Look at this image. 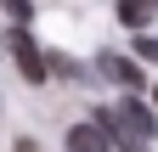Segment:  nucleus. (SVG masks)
I'll return each instance as SVG.
<instances>
[{
  "mask_svg": "<svg viewBox=\"0 0 158 152\" xmlns=\"http://www.w3.org/2000/svg\"><path fill=\"white\" fill-rule=\"evenodd\" d=\"M96 124L118 141V152H147L152 146V113L135 102V96L113 102V107H96Z\"/></svg>",
  "mask_w": 158,
  "mask_h": 152,
  "instance_id": "f257e3e1",
  "label": "nucleus"
},
{
  "mask_svg": "<svg viewBox=\"0 0 158 152\" xmlns=\"http://www.w3.org/2000/svg\"><path fill=\"white\" fill-rule=\"evenodd\" d=\"M11 56H17V68H23V79H28V85H40V79L51 73V68H45V56H40V45L28 40L23 28H11Z\"/></svg>",
  "mask_w": 158,
  "mask_h": 152,
  "instance_id": "f03ea898",
  "label": "nucleus"
},
{
  "mask_svg": "<svg viewBox=\"0 0 158 152\" xmlns=\"http://www.w3.org/2000/svg\"><path fill=\"white\" fill-rule=\"evenodd\" d=\"M68 152H113V135H107L96 118H90V124H73V130H68Z\"/></svg>",
  "mask_w": 158,
  "mask_h": 152,
  "instance_id": "7ed1b4c3",
  "label": "nucleus"
},
{
  "mask_svg": "<svg viewBox=\"0 0 158 152\" xmlns=\"http://www.w3.org/2000/svg\"><path fill=\"white\" fill-rule=\"evenodd\" d=\"M96 68H102L107 79H118L124 90H141V68H135L130 56H113V51H102V56H96Z\"/></svg>",
  "mask_w": 158,
  "mask_h": 152,
  "instance_id": "20e7f679",
  "label": "nucleus"
},
{
  "mask_svg": "<svg viewBox=\"0 0 158 152\" xmlns=\"http://www.w3.org/2000/svg\"><path fill=\"white\" fill-rule=\"evenodd\" d=\"M158 17V0H118V23L124 28H147Z\"/></svg>",
  "mask_w": 158,
  "mask_h": 152,
  "instance_id": "39448f33",
  "label": "nucleus"
},
{
  "mask_svg": "<svg viewBox=\"0 0 158 152\" xmlns=\"http://www.w3.org/2000/svg\"><path fill=\"white\" fill-rule=\"evenodd\" d=\"M135 56H141V62H158V40H152V34H141V40H135Z\"/></svg>",
  "mask_w": 158,
  "mask_h": 152,
  "instance_id": "423d86ee",
  "label": "nucleus"
},
{
  "mask_svg": "<svg viewBox=\"0 0 158 152\" xmlns=\"http://www.w3.org/2000/svg\"><path fill=\"white\" fill-rule=\"evenodd\" d=\"M6 11L17 17V23H28V17H34V0H6Z\"/></svg>",
  "mask_w": 158,
  "mask_h": 152,
  "instance_id": "0eeeda50",
  "label": "nucleus"
},
{
  "mask_svg": "<svg viewBox=\"0 0 158 152\" xmlns=\"http://www.w3.org/2000/svg\"><path fill=\"white\" fill-rule=\"evenodd\" d=\"M17 152H40V146H34V141H23V135H17Z\"/></svg>",
  "mask_w": 158,
  "mask_h": 152,
  "instance_id": "6e6552de",
  "label": "nucleus"
},
{
  "mask_svg": "<svg viewBox=\"0 0 158 152\" xmlns=\"http://www.w3.org/2000/svg\"><path fill=\"white\" fill-rule=\"evenodd\" d=\"M152 96H158V90H152Z\"/></svg>",
  "mask_w": 158,
  "mask_h": 152,
  "instance_id": "1a4fd4ad",
  "label": "nucleus"
}]
</instances>
